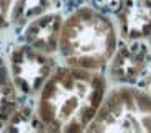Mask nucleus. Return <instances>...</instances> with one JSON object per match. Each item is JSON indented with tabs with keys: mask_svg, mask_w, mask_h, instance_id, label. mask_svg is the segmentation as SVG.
Returning <instances> with one entry per match:
<instances>
[{
	"mask_svg": "<svg viewBox=\"0 0 151 133\" xmlns=\"http://www.w3.org/2000/svg\"><path fill=\"white\" fill-rule=\"evenodd\" d=\"M15 0H0V31L10 23V12Z\"/></svg>",
	"mask_w": 151,
	"mask_h": 133,
	"instance_id": "9b49d317",
	"label": "nucleus"
},
{
	"mask_svg": "<svg viewBox=\"0 0 151 133\" xmlns=\"http://www.w3.org/2000/svg\"><path fill=\"white\" fill-rule=\"evenodd\" d=\"M107 94V81L94 69L59 68L38 92L36 114L46 132H86Z\"/></svg>",
	"mask_w": 151,
	"mask_h": 133,
	"instance_id": "f257e3e1",
	"label": "nucleus"
},
{
	"mask_svg": "<svg viewBox=\"0 0 151 133\" xmlns=\"http://www.w3.org/2000/svg\"><path fill=\"white\" fill-rule=\"evenodd\" d=\"M118 25L127 41L151 36V0H120Z\"/></svg>",
	"mask_w": 151,
	"mask_h": 133,
	"instance_id": "39448f33",
	"label": "nucleus"
},
{
	"mask_svg": "<svg viewBox=\"0 0 151 133\" xmlns=\"http://www.w3.org/2000/svg\"><path fill=\"white\" fill-rule=\"evenodd\" d=\"M146 46L140 41H130L127 46L115 50L110 59V76L118 82H130L143 72L146 66Z\"/></svg>",
	"mask_w": 151,
	"mask_h": 133,
	"instance_id": "423d86ee",
	"label": "nucleus"
},
{
	"mask_svg": "<svg viewBox=\"0 0 151 133\" xmlns=\"http://www.w3.org/2000/svg\"><path fill=\"white\" fill-rule=\"evenodd\" d=\"M8 68L18 92L31 95L38 94L46 79L51 76L54 63L51 54H46L25 43L10 53Z\"/></svg>",
	"mask_w": 151,
	"mask_h": 133,
	"instance_id": "20e7f679",
	"label": "nucleus"
},
{
	"mask_svg": "<svg viewBox=\"0 0 151 133\" xmlns=\"http://www.w3.org/2000/svg\"><path fill=\"white\" fill-rule=\"evenodd\" d=\"M117 46L113 23L95 8L81 7L63 20L58 53L68 66L97 71L110 63Z\"/></svg>",
	"mask_w": 151,
	"mask_h": 133,
	"instance_id": "f03ea898",
	"label": "nucleus"
},
{
	"mask_svg": "<svg viewBox=\"0 0 151 133\" xmlns=\"http://www.w3.org/2000/svg\"><path fill=\"white\" fill-rule=\"evenodd\" d=\"M18 109V89L5 59L0 56V130H5Z\"/></svg>",
	"mask_w": 151,
	"mask_h": 133,
	"instance_id": "6e6552de",
	"label": "nucleus"
},
{
	"mask_svg": "<svg viewBox=\"0 0 151 133\" xmlns=\"http://www.w3.org/2000/svg\"><path fill=\"white\" fill-rule=\"evenodd\" d=\"M61 25L63 18L58 13H43L30 20L25 30V43L46 54H53L58 51Z\"/></svg>",
	"mask_w": 151,
	"mask_h": 133,
	"instance_id": "0eeeda50",
	"label": "nucleus"
},
{
	"mask_svg": "<svg viewBox=\"0 0 151 133\" xmlns=\"http://www.w3.org/2000/svg\"><path fill=\"white\" fill-rule=\"evenodd\" d=\"M56 4V0H15L10 12V23H27L38 15H43Z\"/></svg>",
	"mask_w": 151,
	"mask_h": 133,
	"instance_id": "1a4fd4ad",
	"label": "nucleus"
},
{
	"mask_svg": "<svg viewBox=\"0 0 151 133\" xmlns=\"http://www.w3.org/2000/svg\"><path fill=\"white\" fill-rule=\"evenodd\" d=\"M86 132L151 133V94L127 86L110 91Z\"/></svg>",
	"mask_w": 151,
	"mask_h": 133,
	"instance_id": "7ed1b4c3",
	"label": "nucleus"
},
{
	"mask_svg": "<svg viewBox=\"0 0 151 133\" xmlns=\"http://www.w3.org/2000/svg\"><path fill=\"white\" fill-rule=\"evenodd\" d=\"M5 132H46V130L40 122L36 110L31 112L18 107L5 127Z\"/></svg>",
	"mask_w": 151,
	"mask_h": 133,
	"instance_id": "9d476101",
	"label": "nucleus"
}]
</instances>
